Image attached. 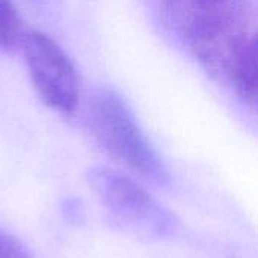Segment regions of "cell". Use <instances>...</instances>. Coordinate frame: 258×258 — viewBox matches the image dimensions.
I'll list each match as a JSON object with an SVG mask.
<instances>
[{
    "instance_id": "5",
    "label": "cell",
    "mask_w": 258,
    "mask_h": 258,
    "mask_svg": "<svg viewBox=\"0 0 258 258\" xmlns=\"http://www.w3.org/2000/svg\"><path fill=\"white\" fill-rule=\"evenodd\" d=\"M24 26L14 0H0V50L20 45Z\"/></svg>"
},
{
    "instance_id": "3",
    "label": "cell",
    "mask_w": 258,
    "mask_h": 258,
    "mask_svg": "<svg viewBox=\"0 0 258 258\" xmlns=\"http://www.w3.org/2000/svg\"><path fill=\"white\" fill-rule=\"evenodd\" d=\"M20 45L38 97L51 110L73 115L80 101V77L68 53L41 30L24 32Z\"/></svg>"
},
{
    "instance_id": "1",
    "label": "cell",
    "mask_w": 258,
    "mask_h": 258,
    "mask_svg": "<svg viewBox=\"0 0 258 258\" xmlns=\"http://www.w3.org/2000/svg\"><path fill=\"white\" fill-rule=\"evenodd\" d=\"M88 124L98 145L132 172L157 186L169 183L165 162L116 91L104 88L92 94Z\"/></svg>"
},
{
    "instance_id": "4",
    "label": "cell",
    "mask_w": 258,
    "mask_h": 258,
    "mask_svg": "<svg viewBox=\"0 0 258 258\" xmlns=\"http://www.w3.org/2000/svg\"><path fill=\"white\" fill-rule=\"evenodd\" d=\"M171 27L200 53L248 27L245 0H162Z\"/></svg>"
},
{
    "instance_id": "6",
    "label": "cell",
    "mask_w": 258,
    "mask_h": 258,
    "mask_svg": "<svg viewBox=\"0 0 258 258\" xmlns=\"http://www.w3.org/2000/svg\"><path fill=\"white\" fill-rule=\"evenodd\" d=\"M0 258H32V255L15 236L0 228Z\"/></svg>"
},
{
    "instance_id": "2",
    "label": "cell",
    "mask_w": 258,
    "mask_h": 258,
    "mask_svg": "<svg viewBox=\"0 0 258 258\" xmlns=\"http://www.w3.org/2000/svg\"><path fill=\"white\" fill-rule=\"evenodd\" d=\"M88 181L112 222L124 233L144 240H163L177 233L175 215L132 177L97 166L88 172Z\"/></svg>"
}]
</instances>
